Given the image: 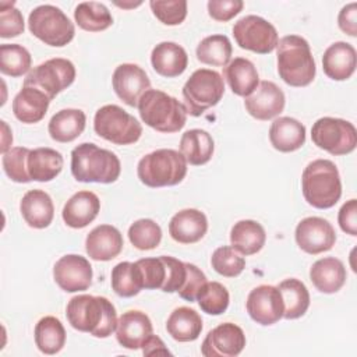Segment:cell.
Masks as SVG:
<instances>
[{"mask_svg":"<svg viewBox=\"0 0 357 357\" xmlns=\"http://www.w3.org/2000/svg\"><path fill=\"white\" fill-rule=\"evenodd\" d=\"M63 165V155L47 146L31 149L26 159L28 174L33 181H50L56 178L60 174Z\"/></svg>","mask_w":357,"mask_h":357,"instance_id":"obj_30","label":"cell"},{"mask_svg":"<svg viewBox=\"0 0 357 357\" xmlns=\"http://www.w3.org/2000/svg\"><path fill=\"white\" fill-rule=\"evenodd\" d=\"M337 25L344 33L350 36H357V4L356 3H349L344 7H342L337 15Z\"/></svg>","mask_w":357,"mask_h":357,"instance_id":"obj_52","label":"cell"},{"mask_svg":"<svg viewBox=\"0 0 357 357\" xmlns=\"http://www.w3.org/2000/svg\"><path fill=\"white\" fill-rule=\"evenodd\" d=\"M225 93V82L219 73L209 68L195 70L183 86L187 113L198 117L209 107L218 105Z\"/></svg>","mask_w":357,"mask_h":357,"instance_id":"obj_8","label":"cell"},{"mask_svg":"<svg viewBox=\"0 0 357 357\" xmlns=\"http://www.w3.org/2000/svg\"><path fill=\"white\" fill-rule=\"evenodd\" d=\"M223 78L237 96L247 98L259 84V75L252 61L244 57H236L223 68Z\"/></svg>","mask_w":357,"mask_h":357,"instance_id":"obj_29","label":"cell"},{"mask_svg":"<svg viewBox=\"0 0 357 357\" xmlns=\"http://www.w3.org/2000/svg\"><path fill=\"white\" fill-rule=\"evenodd\" d=\"M278 289L280 290L283 300V318L297 319L303 317L310 307V293L305 284L294 278L286 279L279 283Z\"/></svg>","mask_w":357,"mask_h":357,"instance_id":"obj_35","label":"cell"},{"mask_svg":"<svg viewBox=\"0 0 357 357\" xmlns=\"http://www.w3.org/2000/svg\"><path fill=\"white\" fill-rule=\"evenodd\" d=\"M20 211L28 226L33 229L47 227L54 216V205L47 192L43 190H29L24 194Z\"/></svg>","mask_w":357,"mask_h":357,"instance_id":"obj_25","label":"cell"},{"mask_svg":"<svg viewBox=\"0 0 357 357\" xmlns=\"http://www.w3.org/2000/svg\"><path fill=\"white\" fill-rule=\"evenodd\" d=\"M29 151L31 149L25 146H14V148H10L6 153H3V158H1L3 170L10 180L15 183L32 181L26 169V159H28Z\"/></svg>","mask_w":357,"mask_h":357,"instance_id":"obj_44","label":"cell"},{"mask_svg":"<svg viewBox=\"0 0 357 357\" xmlns=\"http://www.w3.org/2000/svg\"><path fill=\"white\" fill-rule=\"evenodd\" d=\"M49 103L50 99L45 92L33 86H24L13 99V113L20 121L33 124L45 117Z\"/></svg>","mask_w":357,"mask_h":357,"instance_id":"obj_27","label":"cell"},{"mask_svg":"<svg viewBox=\"0 0 357 357\" xmlns=\"http://www.w3.org/2000/svg\"><path fill=\"white\" fill-rule=\"evenodd\" d=\"M153 70L166 78L181 75L188 64V56L183 46L176 42H160L151 53Z\"/></svg>","mask_w":357,"mask_h":357,"instance_id":"obj_24","label":"cell"},{"mask_svg":"<svg viewBox=\"0 0 357 357\" xmlns=\"http://www.w3.org/2000/svg\"><path fill=\"white\" fill-rule=\"evenodd\" d=\"M113 89L116 95L128 106L135 107L139 98L149 89L151 81L146 73L132 63H123L116 67L113 77Z\"/></svg>","mask_w":357,"mask_h":357,"instance_id":"obj_17","label":"cell"},{"mask_svg":"<svg viewBox=\"0 0 357 357\" xmlns=\"http://www.w3.org/2000/svg\"><path fill=\"white\" fill-rule=\"evenodd\" d=\"M279 77L290 86H307L315 78V61L308 42L298 35L283 36L276 46Z\"/></svg>","mask_w":357,"mask_h":357,"instance_id":"obj_3","label":"cell"},{"mask_svg":"<svg viewBox=\"0 0 357 357\" xmlns=\"http://www.w3.org/2000/svg\"><path fill=\"white\" fill-rule=\"evenodd\" d=\"M112 289L120 297L137 296L144 289L142 272L137 261H124L112 269Z\"/></svg>","mask_w":357,"mask_h":357,"instance_id":"obj_37","label":"cell"},{"mask_svg":"<svg viewBox=\"0 0 357 357\" xmlns=\"http://www.w3.org/2000/svg\"><path fill=\"white\" fill-rule=\"evenodd\" d=\"M31 54L18 43H3L0 46V71L8 77H21L31 70Z\"/></svg>","mask_w":357,"mask_h":357,"instance_id":"obj_40","label":"cell"},{"mask_svg":"<svg viewBox=\"0 0 357 357\" xmlns=\"http://www.w3.org/2000/svg\"><path fill=\"white\" fill-rule=\"evenodd\" d=\"M128 238L141 251L153 250L160 244L162 229L152 219H138L130 226Z\"/></svg>","mask_w":357,"mask_h":357,"instance_id":"obj_42","label":"cell"},{"mask_svg":"<svg viewBox=\"0 0 357 357\" xmlns=\"http://www.w3.org/2000/svg\"><path fill=\"white\" fill-rule=\"evenodd\" d=\"M213 138L205 130L192 128L181 135L180 152L185 158L187 163L192 166H201L208 163L213 155Z\"/></svg>","mask_w":357,"mask_h":357,"instance_id":"obj_32","label":"cell"},{"mask_svg":"<svg viewBox=\"0 0 357 357\" xmlns=\"http://www.w3.org/2000/svg\"><path fill=\"white\" fill-rule=\"evenodd\" d=\"M201 310L209 315L223 314L230 301L227 289L219 282H205L197 294Z\"/></svg>","mask_w":357,"mask_h":357,"instance_id":"obj_41","label":"cell"},{"mask_svg":"<svg viewBox=\"0 0 357 357\" xmlns=\"http://www.w3.org/2000/svg\"><path fill=\"white\" fill-rule=\"evenodd\" d=\"M311 139L319 148L331 155H347L356 149L357 131L353 123L336 119L321 117L311 128Z\"/></svg>","mask_w":357,"mask_h":357,"instance_id":"obj_10","label":"cell"},{"mask_svg":"<svg viewBox=\"0 0 357 357\" xmlns=\"http://www.w3.org/2000/svg\"><path fill=\"white\" fill-rule=\"evenodd\" d=\"M208 231V219L204 212L187 208L178 211L169 222L170 237L180 244L199 241Z\"/></svg>","mask_w":357,"mask_h":357,"instance_id":"obj_20","label":"cell"},{"mask_svg":"<svg viewBox=\"0 0 357 357\" xmlns=\"http://www.w3.org/2000/svg\"><path fill=\"white\" fill-rule=\"evenodd\" d=\"M93 130L103 139L116 145H130L142 134L141 123L117 105H105L96 110Z\"/></svg>","mask_w":357,"mask_h":357,"instance_id":"obj_9","label":"cell"},{"mask_svg":"<svg viewBox=\"0 0 357 357\" xmlns=\"http://www.w3.org/2000/svg\"><path fill=\"white\" fill-rule=\"evenodd\" d=\"M296 243L307 254L317 255L329 251L336 241L333 226L324 218H304L296 227Z\"/></svg>","mask_w":357,"mask_h":357,"instance_id":"obj_14","label":"cell"},{"mask_svg":"<svg viewBox=\"0 0 357 357\" xmlns=\"http://www.w3.org/2000/svg\"><path fill=\"white\" fill-rule=\"evenodd\" d=\"M144 356H155V354H170L163 340L159 336L151 335L141 346Z\"/></svg>","mask_w":357,"mask_h":357,"instance_id":"obj_53","label":"cell"},{"mask_svg":"<svg viewBox=\"0 0 357 357\" xmlns=\"http://www.w3.org/2000/svg\"><path fill=\"white\" fill-rule=\"evenodd\" d=\"M74 20L78 26L88 32H100L113 24L109 8L98 1H82L74 10Z\"/></svg>","mask_w":357,"mask_h":357,"instance_id":"obj_38","label":"cell"},{"mask_svg":"<svg viewBox=\"0 0 357 357\" xmlns=\"http://www.w3.org/2000/svg\"><path fill=\"white\" fill-rule=\"evenodd\" d=\"M141 120L159 132H177L187 121V109L176 98L159 89H148L138 100Z\"/></svg>","mask_w":357,"mask_h":357,"instance_id":"obj_5","label":"cell"},{"mask_svg":"<svg viewBox=\"0 0 357 357\" xmlns=\"http://www.w3.org/2000/svg\"><path fill=\"white\" fill-rule=\"evenodd\" d=\"M284 93L272 81H261L255 91L244 99L245 110L257 120H271L284 109Z\"/></svg>","mask_w":357,"mask_h":357,"instance_id":"obj_18","label":"cell"},{"mask_svg":"<svg viewBox=\"0 0 357 357\" xmlns=\"http://www.w3.org/2000/svg\"><path fill=\"white\" fill-rule=\"evenodd\" d=\"M100 211V201L92 191L75 192L64 205L61 216L67 226L82 229L92 223Z\"/></svg>","mask_w":357,"mask_h":357,"instance_id":"obj_22","label":"cell"},{"mask_svg":"<svg viewBox=\"0 0 357 357\" xmlns=\"http://www.w3.org/2000/svg\"><path fill=\"white\" fill-rule=\"evenodd\" d=\"M269 141L279 152H293L305 142V127L293 117H278L269 128Z\"/></svg>","mask_w":357,"mask_h":357,"instance_id":"obj_28","label":"cell"},{"mask_svg":"<svg viewBox=\"0 0 357 357\" xmlns=\"http://www.w3.org/2000/svg\"><path fill=\"white\" fill-rule=\"evenodd\" d=\"M337 222L344 233L357 236V201L354 198L342 205L337 213Z\"/></svg>","mask_w":357,"mask_h":357,"instance_id":"obj_51","label":"cell"},{"mask_svg":"<svg viewBox=\"0 0 357 357\" xmlns=\"http://www.w3.org/2000/svg\"><path fill=\"white\" fill-rule=\"evenodd\" d=\"M206 7L211 18L226 22L243 10L244 3L241 0H209Z\"/></svg>","mask_w":357,"mask_h":357,"instance_id":"obj_50","label":"cell"},{"mask_svg":"<svg viewBox=\"0 0 357 357\" xmlns=\"http://www.w3.org/2000/svg\"><path fill=\"white\" fill-rule=\"evenodd\" d=\"M211 265L219 275L225 278H236L244 271L245 259L231 245H222L213 251Z\"/></svg>","mask_w":357,"mask_h":357,"instance_id":"obj_43","label":"cell"},{"mask_svg":"<svg viewBox=\"0 0 357 357\" xmlns=\"http://www.w3.org/2000/svg\"><path fill=\"white\" fill-rule=\"evenodd\" d=\"M245 308L252 321L269 326L283 318V300L276 286L261 284L254 287L245 303Z\"/></svg>","mask_w":357,"mask_h":357,"instance_id":"obj_13","label":"cell"},{"mask_svg":"<svg viewBox=\"0 0 357 357\" xmlns=\"http://www.w3.org/2000/svg\"><path fill=\"white\" fill-rule=\"evenodd\" d=\"M245 347L243 329L233 322H223L208 332L201 353L205 357H236Z\"/></svg>","mask_w":357,"mask_h":357,"instance_id":"obj_16","label":"cell"},{"mask_svg":"<svg viewBox=\"0 0 357 357\" xmlns=\"http://www.w3.org/2000/svg\"><path fill=\"white\" fill-rule=\"evenodd\" d=\"M356 49L347 42L332 43L322 56L324 73L335 81H344L356 71Z\"/></svg>","mask_w":357,"mask_h":357,"instance_id":"obj_23","label":"cell"},{"mask_svg":"<svg viewBox=\"0 0 357 357\" xmlns=\"http://www.w3.org/2000/svg\"><path fill=\"white\" fill-rule=\"evenodd\" d=\"M35 343L45 354H56L66 344V329L59 318L47 315L35 325Z\"/></svg>","mask_w":357,"mask_h":357,"instance_id":"obj_36","label":"cell"},{"mask_svg":"<svg viewBox=\"0 0 357 357\" xmlns=\"http://www.w3.org/2000/svg\"><path fill=\"white\" fill-rule=\"evenodd\" d=\"M86 116L79 109H63L52 116L47 131L57 142H71L85 130Z\"/></svg>","mask_w":357,"mask_h":357,"instance_id":"obj_33","label":"cell"},{"mask_svg":"<svg viewBox=\"0 0 357 357\" xmlns=\"http://www.w3.org/2000/svg\"><path fill=\"white\" fill-rule=\"evenodd\" d=\"M166 331L177 342H192L201 335L202 318L190 307H178L169 315Z\"/></svg>","mask_w":357,"mask_h":357,"instance_id":"obj_34","label":"cell"},{"mask_svg":"<svg viewBox=\"0 0 357 357\" xmlns=\"http://www.w3.org/2000/svg\"><path fill=\"white\" fill-rule=\"evenodd\" d=\"M266 241V233L261 223L244 219L234 223L230 230L231 247L243 255H252L262 250Z\"/></svg>","mask_w":357,"mask_h":357,"instance_id":"obj_31","label":"cell"},{"mask_svg":"<svg viewBox=\"0 0 357 357\" xmlns=\"http://www.w3.org/2000/svg\"><path fill=\"white\" fill-rule=\"evenodd\" d=\"M24 29V17L14 7V1H0V36L4 39L14 38L22 33Z\"/></svg>","mask_w":357,"mask_h":357,"instance_id":"obj_46","label":"cell"},{"mask_svg":"<svg viewBox=\"0 0 357 357\" xmlns=\"http://www.w3.org/2000/svg\"><path fill=\"white\" fill-rule=\"evenodd\" d=\"M233 36L236 43L245 50L258 54L273 52L279 42L276 28L259 15H245L234 22Z\"/></svg>","mask_w":357,"mask_h":357,"instance_id":"obj_12","label":"cell"},{"mask_svg":"<svg viewBox=\"0 0 357 357\" xmlns=\"http://www.w3.org/2000/svg\"><path fill=\"white\" fill-rule=\"evenodd\" d=\"M92 266L89 261L77 254H67L56 261L53 278L59 287L67 293L84 291L92 283Z\"/></svg>","mask_w":357,"mask_h":357,"instance_id":"obj_15","label":"cell"},{"mask_svg":"<svg viewBox=\"0 0 357 357\" xmlns=\"http://www.w3.org/2000/svg\"><path fill=\"white\" fill-rule=\"evenodd\" d=\"M301 190L305 201L318 209L336 205L342 195V183L336 165L329 159L310 162L301 174Z\"/></svg>","mask_w":357,"mask_h":357,"instance_id":"obj_4","label":"cell"},{"mask_svg":"<svg viewBox=\"0 0 357 357\" xmlns=\"http://www.w3.org/2000/svg\"><path fill=\"white\" fill-rule=\"evenodd\" d=\"M121 172L120 159L107 149L84 142L71 151V173L81 183H114Z\"/></svg>","mask_w":357,"mask_h":357,"instance_id":"obj_2","label":"cell"},{"mask_svg":"<svg viewBox=\"0 0 357 357\" xmlns=\"http://www.w3.org/2000/svg\"><path fill=\"white\" fill-rule=\"evenodd\" d=\"M123 236L112 225H99L92 229L85 240V251L93 261H110L123 250Z\"/></svg>","mask_w":357,"mask_h":357,"instance_id":"obj_21","label":"cell"},{"mask_svg":"<svg viewBox=\"0 0 357 357\" xmlns=\"http://www.w3.org/2000/svg\"><path fill=\"white\" fill-rule=\"evenodd\" d=\"M231 43L226 35H211L197 46V59L208 66L226 67L231 59Z\"/></svg>","mask_w":357,"mask_h":357,"instance_id":"obj_39","label":"cell"},{"mask_svg":"<svg viewBox=\"0 0 357 357\" xmlns=\"http://www.w3.org/2000/svg\"><path fill=\"white\" fill-rule=\"evenodd\" d=\"M346 268L343 262L335 257H325L312 264L310 268V279L312 284L325 294L339 291L346 282Z\"/></svg>","mask_w":357,"mask_h":357,"instance_id":"obj_26","label":"cell"},{"mask_svg":"<svg viewBox=\"0 0 357 357\" xmlns=\"http://www.w3.org/2000/svg\"><path fill=\"white\" fill-rule=\"evenodd\" d=\"M68 324L95 337L110 336L117 326L116 308L106 297L78 294L73 297L66 308Z\"/></svg>","mask_w":357,"mask_h":357,"instance_id":"obj_1","label":"cell"},{"mask_svg":"<svg viewBox=\"0 0 357 357\" xmlns=\"http://www.w3.org/2000/svg\"><path fill=\"white\" fill-rule=\"evenodd\" d=\"M75 79L74 64L61 57L49 59L33 67L24 79V86H33L45 92L49 99H54L57 93L67 89Z\"/></svg>","mask_w":357,"mask_h":357,"instance_id":"obj_11","label":"cell"},{"mask_svg":"<svg viewBox=\"0 0 357 357\" xmlns=\"http://www.w3.org/2000/svg\"><path fill=\"white\" fill-rule=\"evenodd\" d=\"M162 258L166 265V280L160 290L165 293H177L187 278V262L169 255H162Z\"/></svg>","mask_w":357,"mask_h":357,"instance_id":"obj_48","label":"cell"},{"mask_svg":"<svg viewBox=\"0 0 357 357\" xmlns=\"http://www.w3.org/2000/svg\"><path fill=\"white\" fill-rule=\"evenodd\" d=\"M152 322L145 312L130 310L123 312L117 319L116 339L123 347L137 350L152 335Z\"/></svg>","mask_w":357,"mask_h":357,"instance_id":"obj_19","label":"cell"},{"mask_svg":"<svg viewBox=\"0 0 357 357\" xmlns=\"http://www.w3.org/2000/svg\"><path fill=\"white\" fill-rule=\"evenodd\" d=\"M28 28L35 38L54 47L66 46L75 35V28L70 18L52 4H42L33 8L28 17Z\"/></svg>","mask_w":357,"mask_h":357,"instance_id":"obj_7","label":"cell"},{"mask_svg":"<svg viewBox=\"0 0 357 357\" xmlns=\"http://www.w3.org/2000/svg\"><path fill=\"white\" fill-rule=\"evenodd\" d=\"M137 264L142 272L144 289H162L166 280V265L160 257L158 258H142Z\"/></svg>","mask_w":357,"mask_h":357,"instance_id":"obj_47","label":"cell"},{"mask_svg":"<svg viewBox=\"0 0 357 357\" xmlns=\"http://www.w3.org/2000/svg\"><path fill=\"white\" fill-rule=\"evenodd\" d=\"M149 7L153 15L165 25H178L187 17L185 0H151Z\"/></svg>","mask_w":357,"mask_h":357,"instance_id":"obj_45","label":"cell"},{"mask_svg":"<svg viewBox=\"0 0 357 357\" xmlns=\"http://www.w3.org/2000/svg\"><path fill=\"white\" fill-rule=\"evenodd\" d=\"M137 174L139 181L151 188L176 185L187 174V160L178 151L156 149L139 159Z\"/></svg>","mask_w":357,"mask_h":357,"instance_id":"obj_6","label":"cell"},{"mask_svg":"<svg viewBox=\"0 0 357 357\" xmlns=\"http://www.w3.org/2000/svg\"><path fill=\"white\" fill-rule=\"evenodd\" d=\"M205 282H206L205 273L194 264L187 262V278L183 287L177 293L181 298L192 303L197 300V294Z\"/></svg>","mask_w":357,"mask_h":357,"instance_id":"obj_49","label":"cell"}]
</instances>
